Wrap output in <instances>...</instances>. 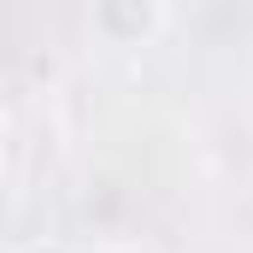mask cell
I'll return each instance as SVG.
<instances>
[{"instance_id": "6da1fadb", "label": "cell", "mask_w": 253, "mask_h": 253, "mask_svg": "<svg viewBox=\"0 0 253 253\" xmlns=\"http://www.w3.org/2000/svg\"><path fill=\"white\" fill-rule=\"evenodd\" d=\"M88 30L106 47H147L165 30V0H88Z\"/></svg>"}, {"instance_id": "7a4b0ae2", "label": "cell", "mask_w": 253, "mask_h": 253, "mask_svg": "<svg viewBox=\"0 0 253 253\" xmlns=\"http://www.w3.org/2000/svg\"><path fill=\"white\" fill-rule=\"evenodd\" d=\"M100 253H153V248H147V242H106Z\"/></svg>"}, {"instance_id": "3957f363", "label": "cell", "mask_w": 253, "mask_h": 253, "mask_svg": "<svg viewBox=\"0 0 253 253\" xmlns=\"http://www.w3.org/2000/svg\"><path fill=\"white\" fill-rule=\"evenodd\" d=\"M24 253H77V248H71V242H30Z\"/></svg>"}, {"instance_id": "277c9868", "label": "cell", "mask_w": 253, "mask_h": 253, "mask_svg": "<svg viewBox=\"0 0 253 253\" xmlns=\"http://www.w3.org/2000/svg\"><path fill=\"white\" fill-rule=\"evenodd\" d=\"M0 224H12V189L0 183Z\"/></svg>"}]
</instances>
